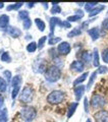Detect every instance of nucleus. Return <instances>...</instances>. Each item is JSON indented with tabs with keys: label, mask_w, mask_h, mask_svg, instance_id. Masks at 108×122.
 <instances>
[{
	"label": "nucleus",
	"mask_w": 108,
	"mask_h": 122,
	"mask_svg": "<svg viewBox=\"0 0 108 122\" xmlns=\"http://www.w3.org/2000/svg\"><path fill=\"white\" fill-rule=\"evenodd\" d=\"M45 78L46 81H48L49 82H56L61 76V71L59 69L58 66L52 65L47 68V70L45 71Z\"/></svg>",
	"instance_id": "f257e3e1"
},
{
	"label": "nucleus",
	"mask_w": 108,
	"mask_h": 122,
	"mask_svg": "<svg viewBox=\"0 0 108 122\" xmlns=\"http://www.w3.org/2000/svg\"><path fill=\"white\" fill-rule=\"evenodd\" d=\"M64 100V93L61 91H53L47 96V102L51 105H58Z\"/></svg>",
	"instance_id": "f03ea898"
},
{
	"label": "nucleus",
	"mask_w": 108,
	"mask_h": 122,
	"mask_svg": "<svg viewBox=\"0 0 108 122\" xmlns=\"http://www.w3.org/2000/svg\"><path fill=\"white\" fill-rule=\"evenodd\" d=\"M21 115H22V117L24 118L25 120L30 122V121H32L35 117H36V115H37V110L35 109L34 107H30V106L25 107V108L22 109Z\"/></svg>",
	"instance_id": "7ed1b4c3"
},
{
	"label": "nucleus",
	"mask_w": 108,
	"mask_h": 122,
	"mask_svg": "<svg viewBox=\"0 0 108 122\" xmlns=\"http://www.w3.org/2000/svg\"><path fill=\"white\" fill-rule=\"evenodd\" d=\"M33 98H34V90L31 86H26L21 94L20 97L21 102L28 104V103L33 101Z\"/></svg>",
	"instance_id": "20e7f679"
},
{
	"label": "nucleus",
	"mask_w": 108,
	"mask_h": 122,
	"mask_svg": "<svg viewBox=\"0 0 108 122\" xmlns=\"http://www.w3.org/2000/svg\"><path fill=\"white\" fill-rule=\"evenodd\" d=\"M105 99H104L101 95H93V97L91 99V106H93V108H99V107H103L105 105Z\"/></svg>",
	"instance_id": "39448f33"
},
{
	"label": "nucleus",
	"mask_w": 108,
	"mask_h": 122,
	"mask_svg": "<svg viewBox=\"0 0 108 122\" xmlns=\"http://www.w3.org/2000/svg\"><path fill=\"white\" fill-rule=\"evenodd\" d=\"M46 69V61L44 59H38L34 63V71L39 73H45Z\"/></svg>",
	"instance_id": "423d86ee"
},
{
	"label": "nucleus",
	"mask_w": 108,
	"mask_h": 122,
	"mask_svg": "<svg viewBox=\"0 0 108 122\" xmlns=\"http://www.w3.org/2000/svg\"><path fill=\"white\" fill-rule=\"evenodd\" d=\"M71 48H70V45H69L67 42H62V43H60L59 46L57 47V52H58V54L60 55H67L69 52H70Z\"/></svg>",
	"instance_id": "0eeeda50"
},
{
	"label": "nucleus",
	"mask_w": 108,
	"mask_h": 122,
	"mask_svg": "<svg viewBox=\"0 0 108 122\" xmlns=\"http://www.w3.org/2000/svg\"><path fill=\"white\" fill-rule=\"evenodd\" d=\"M94 118L96 122H108V111L100 110L97 113H95Z\"/></svg>",
	"instance_id": "6e6552de"
},
{
	"label": "nucleus",
	"mask_w": 108,
	"mask_h": 122,
	"mask_svg": "<svg viewBox=\"0 0 108 122\" xmlns=\"http://www.w3.org/2000/svg\"><path fill=\"white\" fill-rule=\"evenodd\" d=\"M84 62L80 60H76L70 64V69L74 72H82L84 70Z\"/></svg>",
	"instance_id": "1a4fd4ad"
},
{
	"label": "nucleus",
	"mask_w": 108,
	"mask_h": 122,
	"mask_svg": "<svg viewBox=\"0 0 108 122\" xmlns=\"http://www.w3.org/2000/svg\"><path fill=\"white\" fill-rule=\"evenodd\" d=\"M61 22H62V21H61L58 17H51V18H50V37L53 36L54 29H55L56 25H60Z\"/></svg>",
	"instance_id": "9d476101"
},
{
	"label": "nucleus",
	"mask_w": 108,
	"mask_h": 122,
	"mask_svg": "<svg viewBox=\"0 0 108 122\" xmlns=\"http://www.w3.org/2000/svg\"><path fill=\"white\" fill-rule=\"evenodd\" d=\"M5 30H6V33H8L9 35L13 38H18L22 34L21 30H18L17 28H14V26H7Z\"/></svg>",
	"instance_id": "9b49d317"
},
{
	"label": "nucleus",
	"mask_w": 108,
	"mask_h": 122,
	"mask_svg": "<svg viewBox=\"0 0 108 122\" xmlns=\"http://www.w3.org/2000/svg\"><path fill=\"white\" fill-rule=\"evenodd\" d=\"M85 91H86V86H78L75 87V96H76V101H80L82 99Z\"/></svg>",
	"instance_id": "f8f14e48"
},
{
	"label": "nucleus",
	"mask_w": 108,
	"mask_h": 122,
	"mask_svg": "<svg viewBox=\"0 0 108 122\" xmlns=\"http://www.w3.org/2000/svg\"><path fill=\"white\" fill-rule=\"evenodd\" d=\"M9 17L8 15L6 14H2L1 16H0V28L1 29H6L7 26H9Z\"/></svg>",
	"instance_id": "ddd939ff"
},
{
	"label": "nucleus",
	"mask_w": 108,
	"mask_h": 122,
	"mask_svg": "<svg viewBox=\"0 0 108 122\" xmlns=\"http://www.w3.org/2000/svg\"><path fill=\"white\" fill-rule=\"evenodd\" d=\"M88 34H89V36L92 38V40H93V41H96L100 37V32H99L98 28H93V29L89 30Z\"/></svg>",
	"instance_id": "4468645a"
},
{
	"label": "nucleus",
	"mask_w": 108,
	"mask_h": 122,
	"mask_svg": "<svg viewBox=\"0 0 108 122\" xmlns=\"http://www.w3.org/2000/svg\"><path fill=\"white\" fill-rule=\"evenodd\" d=\"M92 57H93V55H92V53L89 52V51H84L82 53V60H83L84 63H87V64L90 63L91 60H92Z\"/></svg>",
	"instance_id": "2eb2a0df"
},
{
	"label": "nucleus",
	"mask_w": 108,
	"mask_h": 122,
	"mask_svg": "<svg viewBox=\"0 0 108 122\" xmlns=\"http://www.w3.org/2000/svg\"><path fill=\"white\" fill-rule=\"evenodd\" d=\"M76 108H78V103H71L68 107V111H67V118H70L75 114Z\"/></svg>",
	"instance_id": "dca6fc26"
},
{
	"label": "nucleus",
	"mask_w": 108,
	"mask_h": 122,
	"mask_svg": "<svg viewBox=\"0 0 108 122\" xmlns=\"http://www.w3.org/2000/svg\"><path fill=\"white\" fill-rule=\"evenodd\" d=\"M87 76H88V72H84V73L82 75H80L78 78L76 79V81H74V86H78L80 83H82L83 81H86V78H87Z\"/></svg>",
	"instance_id": "f3484780"
},
{
	"label": "nucleus",
	"mask_w": 108,
	"mask_h": 122,
	"mask_svg": "<svg viewBox=\"0 0 108 122\" xmlns=\"http://www.w3.org/2000/svg\"><path fill=\"white\" fill-rule=\"evenodd\" d=\"M105 8V6L104 5H100V6H97V7H95V8L91 11L90 13H89V16L90 17H93V16H95V15H97L98 13H100L101 11Z\"/></svg>",
	"instance_id": "a211bd4d"
},
{
	"label": "nucleus",
	"mask_w": 108,
	"mask_h": 122,
	"mask_svg": "<svg viewBox=\"0 0 108 122\" xmlns=\"http://www.w3.org/2000/svg\"><path fill=\"white\" fill-rule=\"evenodd\" d=\"M22 76L21 75H15L13 76V78H12V82H11V85H12L13 87H16V86H20V85L22 83Z\"/></svg>",
	"instance_id": "6ab92c4d"
},
{
	"label": "nucleus",
	"mask_w": 108,
	"mask_h": 122,
	"mask_svg": "<svg viewBox=\"0 0 108 122\" xmlns=\"http://www.w3.org/2000/svg\"><path fill=\"white\" fill-rule=\"evenodd\" d=\"M98 3L97 2H88V3H85V9H86L89 13L93 10L96 6H97Z\"/></svg>",
	"instance_id": "aec40b11"
},
{
	"label": "nucleus",
	"mask_w": 108,
	"mask_h": 122,
	"mask_svg": "<svg viewBox=\"0 0 108 122\" xmlns=\"http://www.w3.org/2000/svg\"><path fill=\"white\" fill-rule=\"evenodd\" d=\"M0 122H7V109L2 108L0 110Z\"/></svg>",
	"instance_id": "412c9836"
},
{
	"label": "nucleus",
	"mask_w": 108,
	"mask_h": 122,
	"mask_svg": "<svg viewBox=\"0 0 108 122\" xmlns=\"http://www.w3.org/2000/svg\"><path fill=\"white\" fill-rule=\"evenodd\" d=\"M93 64L95 67H99L100 64H99V53L98 50L95 49L94 50V54H93Z\"/></svg>",
	"instance_id": "4be33fe9"
},
{
	"label": "nucleus",
	"mask_w": 108,
	"mask_h": 122,
	"mask_svg": "<svg viewBox=\"0 0 108 122\" xmlns=\"http://www.w3.org/2000/svg\"><path fill=\"white\" fill-rule=\"evenodd\" d=\"M81 34H82V29L76 28V29L72 30L70 33L67 34V37H68V38H72V37H76V36H80Z\"/></svg>",
	"instance_id": "5701e85b"
},
{
	"label": "nucleus",
	"mask_w": 108,
	"mask_h": 122,
	"mask_svg": "<svg viewBox=\"0 0 108 122\" xmlns=\"http://www.w3.org/2000/svg\"><path fill=\"white\" fill-rule=\"evenodd\" d=\"M96 76H97V71L92 72V74H91V76H90V79H89V82H88V86H87V90H90V89H91L92 85L94 83V81H95Z\"/></svg>",
	"instance_id": "b1692460"
},
{
	"label": "nucleus",
	"mask_w": 108,
	"mask_h": 122,
	"mask_svg": "<svg viewBox=\"0 0 108 122\" xmlns=\"http://www.w3.org/2000/svg\"><path fill=\"white\" fill-rule=\"evenodd\" d=\"M35 22H36V25H37V26H38V29H39L41 32H43V30H45V22L42 20H40V18H36L35 20Z\"/></svg>",
	"instance_id": "393cba45"
},
{
	"label": "nucleus",
	"mask_w": 108,
	"mask_h": 122,
	"mask_svg": "<svg viewBox=\"0 0 108 122\" xmlns=\"http://www.w3.org/2000/svg\"><path fill=\"white\" fill-rule=\"evenodd\" d=\"M24 5V3H14V4H11V5H8L7 6V10L10 11V10H17L18 8H21V7Z\"/></svg>",
	"instance_id": "a878e982"
},
{
	"label": "nucleus",
	"mask_w": 108,
	"mask_h": 122,
	"mask_svg": "<svg viewBox=\"0 0 108 122\" xmlns=\"http://www.w3.org/2000/svg\"><path fill=\"white\" fill-rule=\"evenodd\" d=\"M52 5L53 7L51 8V13L52 14H56V13H60L61 12V8H60V6L57 4V3H52Z\"/></svg>",
	"instance_id": "bb28decb"
},
{
	"label": "nucleus",
	"mask_w": 108,
	"mask_h": 122,
	"mask_svg": "<svg viewBox=\"0 0 108 122\" xmlns=\"http://www.w3.org/2000/svg\"><path fill=\"white\" fill-rule=\"evenodd\" d=\"M7 90V81L4 78L0 77V92H6Z\"/></svg>",
	"instance_id": "cd10ccee"
},
{
	"label": "nucleus",
	"mask_w": 108,
	"mask_h": 122,
	"mask_svg": "<svg viewBox=\"0 0 108 122\" xmlns=\"http://www.w3.org/2000/svg\"><path fill=\"white\" fill-rule=\"evenodd\" d=\"M27 50H28V52L30 53H33L37 50V44L35 43V42H32V43H30L28 46H27Z\"/></svg>",
	"instance_id": "c85d7f7f"
},
{
	"label": "nucleus",
	"mask_w": 108,
	"mask_h": 122,
	"mask_svg": "<svg viewBox=\"0 0 108 122\" xmlns=\"http://www.w3.org/2000/svg\"><path fill=\"white\" fill-rule=\"evenodd\" d=\"M18 17L21 18V20H28L29 18V11H27V10H22L20 11V13H18Z\"/></svg>",
	"instance_id": "c756f323"
},
{
	"label": "nucleus",
	"mask_w": 108,
	"mask_h": 122,
	"mask_svg": "<svg viewBox=\"0 0 108 122\" xmlns=\"http://www.w3.org/2000/svg\"><path fill=\"white\" fill-rule=\"evenodd\" d=\"M46 40H47V37H46V36L40 38L39 42H38V49H42V48L44 47V44H45Z\"/></svg>",
	"instance_id": "7c9ffc66"
},
{
	"label": "nucleus",
	"mask_w": 108,
	"mask_h": 122,
	"mask_svg": "<svg viewBox=\"0 0 108 122\" xmlns=\"http://www.w3.org/2000/svg\"><path fill=\"white\" fill-rule=\"evenodd\" d=\"M1 60L3 61V62H10L11 61V58H10V56H9V54L7 52H4L2 54V56H1Z\"/></svg>",
	"instance_id": "2f4dec72"
},
{
	"label": "nucleus",
	"mask_w": 108,
	"mask_h": 122,
	"mask_svg": "<svg viewBox=\"0 0 108 122\" xmlns=\"http://www.w3.org/2000/svg\"><path fill=\"white\" fill-rule=\"evenodd\" d=\"M102 59L105 63H108V48L104 49L102 52Z\"/></svg>",
	"instance_id": "473e14b6"
},
{
	"label": "nucleus",
	"mask_w": 108,
	"mask_h": 122,
	"mask_svg": "<svg viewBox=\"0 0 108 122\" xmlns=\"http://www.w3.org/2000/svg\"><path fill=\"white\" fill-rule=\"evenodd\" d=\"M108 72V68L106 66H99L98 69H97V73H100V74H104V73H107Z\"/></svg>",
	"instance_id": "72a5a7b5"
},
{
	"label": "nucleus",
	"mask_w": 108,
	"mask_h": 122,
	"mask_svg": "<svg viewBox=\"0 0 108 122\" xmlns=\"http://www.w3.org/2000/svg\"><path fill=\"white\" fill-rule=\"evenodd\" d=\"M82 17H80V16H78V15H71V16H68L67 17V21H69V22H71V21H78V20H80Z\"/></svg>",
	"instance_id": "f704fd0d"
},
{
	"label": "nucleus",
	"mask_w": 108,
	"mask_h": 122,
	"mask_svg": "<svg viewBox=\"0 0 108 122\" xmlns=\"http://www.w3.org/2000/svg\"><path fill=\"white\" fill-rule=\"evenodd\" d=\"M18 92H20V86L13 87V91H12V93H11V97H12V99H13V100H14L15 98H16L17 94H18Z\"/></svg>",
	"instance_id": "c9c22d12"
},
{
	"label": "nucleus",
	"mask_w": 108,
	"mask_h": 122,
	"mask_svg": "<svg viewBox=\"0 0 108 122\" xmlns=\"http://www.w3.org/2000/svg\"><path fill=\"white\" fill-rule=\"evenodd\" d=\"M31 25H32V21H31L30 18H28V20H24V28H25L26 30L30 29V28H31Z\"/></svg>",
	"instance_id": "e433bc0d"
},
{
	"label": "nucleus",
	"mask_w": 108,
	"mask_h": 122,
	"mask_svg": "<svg viewBox=\"0 0 108 122\" xmlns=\"http://www.w3.org/2000/svg\"><path fill=\"white\" fill-rule=\"evenodd\" d=\"M59 41H61L60 38H51V39L49 40V45H54V44H56V43H58Z\"/></svg>",
	"instance_id": "4c0bfd02"
},
{
	"label": "nucleus",
	"mask_w": 108,
	"mask_h": 122,
	"mask_svg": "<svg viewBox=\"0 0 108 122\" xmlns=\"http://www.w3.org/2000/svg\"><path fill=\"white\" fill-rule=\"evenodd\" d=\"M3 74H4V76H5V81H9L10 78H11V73H10V71H9V70H5L4 72H3Z\"/></svg>",
	"instance_id": "58836bf2"
},
{
	"label": "nucleus",
	"mask_w": 108,
	"mask_h": 122,
	"mask_svg": "<svg viewBox=\"0 0 108 122\" xmlns=\"http://www.w3.org/2000/svg\"><path fill=\"white\" fill-rule=\"evenodd\" d=\"M70 22L69 21H67V20H64V21H62L61 22V25H60V26H62V28H65V29H68V28H70Z\"/></svg>",
	"instance_id": "ea45409f"
},
{
	"label": "nucleus",
	"mask_w": 108,
	"mask_h": 122,
	"mask_svg": "<svg viewBox=\"0 0 108 122\" xmlns=\"http://www.w3.org/2000/svg\"><path fill=\"white\" fill-rule=\"evenodd\" d=\"M102 28L104 30H108V17H106L105 20H103V22H102Z\"/></svg>",
	"instance_id": "a19ab883"
},
{
	"label": "nucleus",
	"mask_w": 108,
	"mask_h": 122,
	"mask_svg": "<svg viewBox=\"0 0 108 122\" xmlns=\"http://www.w3.org/2000/svg\"><path fill=\"white\" fill-rule=\"evenodd\" d=\"M84 107H85V111L88 113L89 112V106H88V99L87 98L84 99Z\"/></svg>",
	"instance_id": "79ce46f5"
},
{
	"label": "nucleus",
	"mask_w": 108,
	"mask_h": 122,
	"mask_svg": "<svg viewBox=\"0 0 108 122\" xmlns=\"http://www.w3.org/2000/svg\"><path fill=\"white\" fill-rule=\"evenodd\" d=\"M76 15H78V16H80V17H83L84 16V11L82 9L76 10Z\"/></svg>",
	"instance_id": "37998d69"
},
{
	"label": "nucleus",
	"mask_w": 108,
	"mask_h": 122,
	"mask_svg": "<svg viewBox=\"0 0 108 122\" xmlns=\"http://www.w3.org/2000/svg\"><path fill=\"white\" fill-rule=\"evenodd\" d=\"M3 104H4V98H3V96L0 95V108H2Z\"/></svg>",
	"instance_id": "c03bdc74"
},
{
	"label": "nucleus",
	"mask_w": 108,
	"mask_h": 122,
	"mask_svg": "<svg viewBox=\"0 0 108 122\" xmlns=\"http://www.w3.org/2000/svg\"><path fill=\"white\" fill-rule=\"evenodd\" d=\"M42 5H43L45 7V9H47V7H48V3H42Z\"/></svg>",
	"instance_id": "a18cd8bd"
},
{
	"label": "nucleus",
	"mask_w": 108,
	"mask_h": 122,
	"mask_svg": "<svg viewBox=\"0 0 108 122\" xmlns=\"http://www.w3.org/2000/svg\"><path fill=\"white\" fill-rule=\"evenodd\" d=\"M35 6V3H28V7H33Z\"/></svg>",
	"instance_id": "49530a36"
},
{
	"label": "nucleus",
	"mask_w": 108,
	"mask_h": 122,
	"mask_svg": "<svg viewBox=\"0 0 108 122\" xmlns=\"http://www.w3.org/2000/svg\"><path fill=\"white\" fill-rule=\"evenodd\" d=\"M3 7H4V3H3V2H0V9L3 8Z\"/></svg>",
	"instance_id": "de8ad7c7"
},
{
	"label": "nucleus",
	"mask_w": 108,
	"mask_h": 122,
	"mask_svg": "<svg viewBox=\"0 0 108 122\" xmlns=\"http://www.w3.org/2000/svg\"><path fill=\"white\" fill-rule=\"evenodd\" d=\"M86 122H92V120L91 119H87V121Z\"/></svg>",
	"instance_id": "09e8293b"
}]
</instances>
